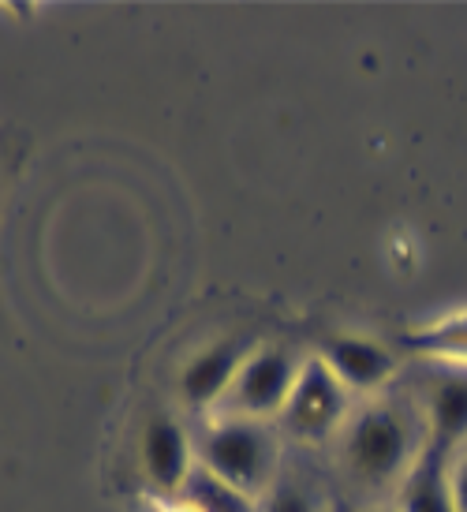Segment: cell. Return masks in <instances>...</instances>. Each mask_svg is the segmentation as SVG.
<instances>
[{
    "label": "cell",
    "mask_w": 467,
    "mask_h": 512,
    "mask_svg": "<svg viewBox=\"0 0 467 512\" xmlns=\"http://www.w3.org/2000/svg\"><path fill=\"white\" fill-rule=\"evenodd\" d=\"M426 449L423 408L408 397H374L352 408L337 434V460L344 479L363 494H397L404 475Z\"/></svg>",
    "instance_id": "obj_1"
},
{
    "label": "cell",
    "mask_w": 467,
    "mask_h": 512,
    "mask_svg": "<svg viewBox=\"0 0 467 512\" xmlns=\"http://www.w3.org/2000/svg\"><path fill=\"white\" fill-rule=\"evenodd\" d=\"M195 456L202 468L255 501H262L281 475L277 430L243 415H213L195 441Z\"/></svg>",
    "instance_id": "obj_2"
},
{
    "label": "cell",
    "mask_w": 467,
    "mask_h": 512,
    "mask_svg": "<svg viewBox=\"0 0 467 512\" xmlns=\"http://www.w3.org/2000/svg\"><path fill=\"white\" fill-rule=\"evenodd\" d=\"M303 363L307 359L288 344H255V352L240 367L217 415H243V419H258V423L277 419L296 389Z\"/></svg>",
    "instance_id": "obj_3"
},
{
    "label": "cell",
    "mask_w": 467,
    "mask_h": 512,
    "mask_svg": "<svg viewBox=\"0 0 467 512\" xmlns=\"http://www.w3.org/2000/svg\"><path fill=\"white\" fill-rule=\"evenodd\" d=\"M348 415H352V393L337 382V374L322 359L311 356L299 370L296 389L284 404V412L277 415V427L303 445H322V441L337 438Z\"/></svg>",
    "instance_id": "obj_4"
},
{
    "label": "cell",
    "mask_w": 467,
    "mask_h": 512,
    "mask_svg": "<svg viewBox=\"0 0 467 512\" xmlns=\"http://www.w3.org/2000/svg\"><path fill=\"white\" fill-rule=\"evenodd\" d=\"M255 344L258 341H251V337H221V341L199 348L180 367V378H176L180 400L195 412H217L232 382H236L240 367L255 352Z\"/></svg>",
    "instance_id": "obj_5"
},
{
    "label": "cell",
    "mask_w": 467,
    "mask_h": 512,
    "mask_svg": "<svg viewBox=\"0 0 467 512\" xmlns=\"http://www.w3.org/2000/svg\"><path fill=\"white\" fill-rule=\"evenodd\" d=\"M139 464L146 483L154 486L165 498H180L187 475L195 471L199 456H195V441L187 427L169 412H157L146 419L139 438Z\"/></svg>",
    "instance_id": "obj_6"
},
{
    "label": "cell",
    "mask_w": 467,
    "mask_h": 512,
    "mask_svg": "<svg viewBox=\"0 0 467 512\" xmlns=\"http://www.w3.org/2000/svg\"><path fill=\"white\" fill-rule=\"evenodd\" d=\"M318 359L337 374V382L348 393H382L400 370L389 344L374 341V337H355V333L326 337L318 344Z\"/></svg>",
    "instance_id": "obj_7"
},
{
    "label": "cell",
    "mask_w": 467,
    "mask_h": 512,
    "mask_svg": "<svg viewBox=\"0 0 467 512\" xmlns=\"http://www.w3.org/2000/svg\"><path fill=\"white\" fill-rule=\"evenodd\" d=\"M426 441L456 453L467 441V367H434L423 389Z\"/></svg>",
    "instance_id": "obj_8"
},
{
    "label": "cell",
    "mask_w": 467,
    "mask_h": 512,
    "mask_svg": "<svg viewBox=\"0 0 467 512\" xmlns=\"http://www.w3.org/2000/svg\"><path fill=\"white\" fill-rule=\"evenodd\" d=\"M449 456L445 449L426 441L423 456L415 460V468L404 475L400 490L393 494L397 512H456L453 501V479H449Z\"/></svg>",
    "instance_id": "obj_9"
},
{
    "label": "cell",
    "mask_w": 467,
    "mask_h": 512,
    "mask_svg": "<svg viewBox=\"0 0 467 512\" xmlns=\"http://www.w3.org/2000/svg\"><path fill=\"white\" fill-rule=\"evenodd\" d=\"M408 348L438 367H467V311L408 333Z\"/></svg>",
    "instance_id": "obj_10"
},
{
    "label": "cell",
    "mask_w": 467,
    "mask_h": 512,
    "mask_svg": "<svg viewBox=\"0 0 467 512\" xmlns=\"http://www.w3.org/2000/svg\"><path fill=\"white\" fill-rule=\"evenodd\" d=\"M180 498L187 505H195L199 512H258V501L247 498L243 490L228 486L225 479H217L213 471H206L202 464H195V471L187 475Z\"/></svg>",
    "instance_id": "obj_11"
},
{
    "label": "cell",
    "mask_w": 467,
    "mask_h": 512,
    "mask_svg": "<svg viewBox=\"0 0 467 512\" xmlns=\"http://www.w3.org/2000/svg\"><path fill=\"white\" fill-rule=\"evenodd\" d=\"M258 512H326V501L307 479L277 475V483L269 486L258 501Z\"/></svg>",
    "instance_id": "obj_12"
},
{
    "label": "cell",
    "mask_w": 467,
    "mask_h": 512,
    "mask_svg": "<svg viewBox=\"0 0 467 512\" xmlns=\"http://www.w3.org/2000/svg\"><path fill=\"white\" fill-rule=\"evenodd\" d=\"M449 479H453L456 512H467V441L449 456Z\"/></svg>",
    "instance_id": "obj_13"
},
{
    "label": "cell",
    "mask_w": 467,
    "mask_h": 512,
    "mask_svg": "<svg viewBox=\"0 0 467 512\" xmlns=\"http://www.w3.org/2000/svg\"><path fill=\"white\" fill-rule=\"evenodd\" d=\"M165 512H199L195 505H187L184 498H172V505H165Z\"/></svg>",
    "instance_id": "obj_14"
},
{
    "label": "cell",
    "mask_w": 467,
    "mask_h": 512,
    "mask_svg": "<svg viewBox=\"0 0 467 512\" xmlns=\"http://www.w3.org/2000/svg\"><path fill=\"white\" fill-rule=\"evenodd\" d=\"M367 512H397V509H367Z\"/></svg>",
    "instance_id": "obj_15"
}]
</instances>
